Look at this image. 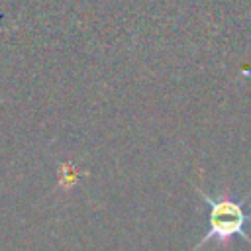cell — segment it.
<instances>
[{"instance_id":"6da1fadb","label":"cell","mask_w":251,"mask_h":251,"mask_svg":"<svg viewBox=\"0 0 251 251\" xmlns=\"http://www.w3.org/2000/svg\"><path fill=\"white\" fill-rule=\"evenodd\" d=\"M196 192L210 206V212H208V231L190 251H198L210 241H218V245L227 247L235 235L243 237L245 243L251 245V237L245 231V226L251 222V212L247 208L251 206V192L241 200L233 198L229 192H224L222 196L214 198L208 192H204L200 186H196Z\"/></svg>"}]
</instances>
